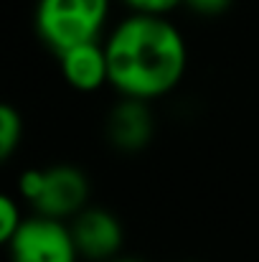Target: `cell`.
Here are the masks:
<instances>
[{
    "mask_svg": "<svg viewBox=\"0 0 259 262\" xmlns=\"http://www.w3.org/2000/svg\"><path fill=\"white\" fill-rule=\"evenodd\" d=\"M59 67V77L77 94H97L99 89H109V67L102 41H89L72 46L54 56Z\"/></svg>",
    "mask_w": 259,
    "mask_h": 262,
    "instance_id": "7",
    "label": "cell"
},
{
    "mask_svg": "<svg viewBox=\"0 0 259 262\" xmlns=\"http://www.w3.org/2000/svg\"><path fill=\"white\" fill-rule=\"evenodd\" d=\"M8 262H82L69 222L28 211L15 234L3 242Z\"/></svg>",
    "mask_w": 259,
    "mask_h": 262,
    "instance_id": "4",
    "label": "cell"
},
{
    "mask_svg": "<svg viewBox=\"0 0 259 262\" xmlns=\"http://www.w3.org/2000/svg\"><path fill=\"white\" fill-rule=\"evenodd\" d=\"M234 0H183V8L203 20H216L231 10Z\"/></svg>",
    "mask_w": 259,
    "mask_h": 262,
    "instance_id": "10",
    "label": "cell"
},
{
    "mask_svg": "<svg viewBox=\"0 0 259 262\" xmlns=\"http://www.w3.org/2000/svg\"><path fill=\"white\" fill-rule=\"evenodd\" d=\"M69 227L82 262H109L127 247L125 219L107 204L91 201L69 222Z\"/></svg>",
    "mask_w": 259,
    "mask_h": 262,
    "instance_id": "5",
    "label": "cell"
},
{
    "mask_svg": "<svg viewBox=\"0 0 259 262\" xmlns=\"http://www.w3.org/2000/svg\"><path fill=\"white\" fill-rule=\"evenodd\" d=\"M127 13H150V15H173L183 8V0H120Z\"/></svg>",
    "mask_w": 259,
    "mask_h": 262,
    "instance_id": "11",
    "label": "cell"
},
{
    "mask_svg": "<svg viewBox=\"0 0 259 262\" xmlns=\"http://www.w3.org/2000/svg\"><path fill=\"white\" fill-rule=\"evenodd\" d=\"M109 262H153V260H148V257H143V255H135V252H122V255H117L114 260H109Z\"/></svg>",
    "mask_w": 259,
    "mask_h": 262,
    "instance_id": "12",
    "label": "cell"
},
{
    "mask_svg": "<svg viewBox=\"0 0 259 262\" xmlns=\"http://www.w3.org/2000/svg\"><path fill=\"white\" fill-rule=\"evenodd\" d=\"M26 214H28V206L23 204V199L15 191H3L0 193V219H3V224H0V242H8L15 234V229L23 224Z\"/></svg>",
    "mask_w": 259,
    "mask_h": 262,
    "instance_id": "9",
    "label": "cell"
},
{
    "mask_svg": "<svg viewBox=\"0 0 259 262\" xmlns=\"http://www.w3.org/2000/svg\"><path fill=\"white\" fill-rule=\"evenodd\" d=\"M114 0H36L33 33L56 56L72 46L104 41Z\"/></svg>",
    "mask_w": 259,
    "mask_h": 262,
    "instance_id": "3",
    "label": "cell"
},
{
    "mask_svg": "<svg viewBox=\"0 0 259 262\" xmlns=\"http://www.w3.org/2000/svg\"><path fill=\"white\" fill-rule=\"evenodd\" d=\"M15 193L28 211L72 222L91 204V178L82 166L59 161L43 166H26L15 178Z\"/></svg>",
    "mask_w": 259,
    "mask_h": 262,
    "instance_id": "2",
    "label": "cell"
},
{
    "mask_svg": "<svg viewBox=\"0 0 259 262\" xmlns=\"http://www.w3.org/2000/svg\"><path fill=\"white\" fill-rule=\"evenodd\" d=\"M23 140H26V117L15 104L5 102L0 107V158L5 163L13 161Z\"/></svg>",
    "mask_w": 259,
    "mask_h": 262,
    "instance_id": "8",
    "label": "cell"
},
{
    "mask_svg": "<svg viewBox=\"0 0 259 262\" xmlns=\"http://www.w3.org/2000/svg\"><path fill=\"white\" fill-rule=\"evenodd\" d=\"M109 89L114 97L160 102L188 77L191 49L171 15L125 13L104 36Z\"/></svg>",
    "mask_w": 259,
    "mask_h": 262,
    "instance_id": "1",
    "label": "cell"
},
{
    "mask_svg": "<svg viewBox=\"0 0 259 262\" xmlns=\"http://www.w3.org/2000/svg\"><path fill=\"white\" fill-rule=\"evenodd\" d=\"M158 133L153 102L117 97L102 120L104 143L120 156H137L150 148Z\"/></svg>",
    "mask_w": 259,
    "mask_h": 262,
    "instance_id": "6",
    "label": "cell"
}]
</instances>
